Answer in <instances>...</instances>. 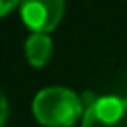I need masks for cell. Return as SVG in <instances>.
<instances>
[{
	"instance_id": "6da1fadb",
	"label": "cell",
	"mask_w": 127,
	"mask_h": 127,
	"mask_svg": "<svg viewBox=\"0 0 127 127\" xmlns=\"http://www.w3.org/2000/svg\"><path fill=\"white\" fill-rule=\"evenodd\" d=\"M32 111L46 127H71L85 113L81 97L65 87H46L38 91Z\"/></svg>"
},
{
	"instance_id": "7a4b0ae2",
	"label": "cell",
	"mask_w": 127,
	"mask_h": 127,
	"mask_svg": "<svg viewBox=\"0 0 127 127\" xmlns=\"http://www.w3.org/2000/svg\"><path fill=\"white\" fill-rule=\"evenodd\" d=\"M65 10L64 0H22L20 2V16L24 24L32 32H52Z\"/></svg>"
},
{
	"instance_id": "3957f363",
	"label": "cell",
	"mask_w": 127,
	"mask_h": 127,
	"mask_svg": "<svg viewBox=\"0 0 127 127\" xmlns=\"http://www.w3.org/2000/svg\"><path fill=\"white\" fill-rule=\"evenodd\" d=\"M81 127H127V99L105 95L85 107Z\"/></svg>"
},
{
	"instance_id": "277c9868",
	"label": "cell",
	"mask_w": 127,
	"mask_h": 127,
	"mask_svg": "<svg viewBox=\"0 0 127 127\" xmlns=\"http://www.w3.org/2000/svg\"><path fill=\"white\" fill-rule=\"evenodd\" d=\"M24 52H26V60L30 65L42 67L52 58V38L44 32H34L32 36H28Z\"/></svg>"
},
{
	"instance_id": "5b68a950",
	"label": "cell",
	"mask_w": 127,
	"mask_h": 127,
	"mask_svg": "<svg viewBox=\"0 0 127 127\" xmlns=\"http://www.w3.org/2000/svg\"><path fill=\"white\" fill-rule=\"evenodd\" d=\"M22 0H0V18L6 16L8 12H12L16 6H20Z\"/></svg>"
},
{
	"instance_id": "8992f818",
	"label": "cell",
	"mask_w": 127,
	"mask_h": 127,
	"mask_svg": "<svg viewBox=\"0 0 127 127\" xmlns=\"http://www.w3.org/2000/svg\"><path fill=\"white\" fill-rule=\"evenodd\" d=\"M6 119H8V103H6L4 93L0 91V127H4Z\"/></svg>"
}]
</instances>
